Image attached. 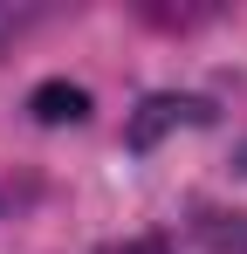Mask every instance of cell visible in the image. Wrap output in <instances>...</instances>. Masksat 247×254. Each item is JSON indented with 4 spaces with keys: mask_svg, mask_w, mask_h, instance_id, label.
<instances>
[{
    "mask_svg": "<svg viewBox=\"0 0 247 254\" xmlns=\"http://www.w3.org/2000/svg\"><path fill=\"white\" fill-rule=\"evenodd\" d=\"M213 110H206L199 96H144L137 103V117H130V151H151L165 130H179V124H206Z\"/></svg>",
    "mask_w": 247,
    "mask_h": 254,
    "instance_id": "obj_1",
    "label": "cell"
},
{
    "mask_svg": "<svg viewBox=\"0 0 247 254\" xmlns=\"http://www.w3.org/2000/svg\"><path fill=\"white\" fill-rule=\"evenodd\" d=\"M28 110H35V124H82V117H89V89L48 76V83L28 89Z\"/></svg>",
    "mask_w": 247,
    "mask_h": 254,
    "instance_id": "obj_2",
    "label": "cell"
},
{
    "mask_svg": "<svg viewBox=\"0 0 247 254\" xmlns=\"http://www.w3.org/2000/svg\"><path fill=\"white\" fill-rule=\"evenodd\" d=\"M14 28H21V21H14V14H7V7H0V42H7V35H14Z\"/></svg>",
    "mask_w": 247,
    "mask_h": 254,
    "instance_id": "obj_3",
    "label": "cell"
},
{
    "mask_svg": "<svg viewBox=\"0 0 247 254\" xmlns=\"http://www.w3.org/2000/svg\"><path fill=\"white\" fill-rule=\"evenodd\" d=\"M234 172H247V144H241V151H234Z\"/></svg>",
    "mask_w": 247,
    "mask_h": 254,
    "instance_id": "obj_4",
    "label": "cell"
}]
</instances>
